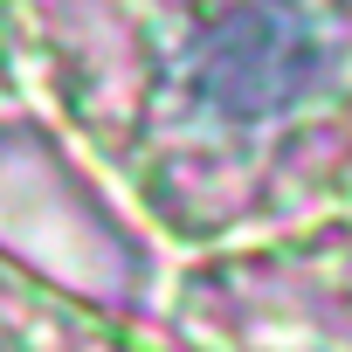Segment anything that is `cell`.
I'll list each match as a JSON object with an SVG mask.
<instances>
[{"mask_svg": "<svg viewBox=\"0 0 352 352\" xmlns=\"http://www.w3.org/2000/svg\"><path fill=\"white\" fill-rule=\"evenodd\" d=\"M311 76V35L290 0H242L201 42V90L228 111L290 104Z\"/></svg>", "mask_w": 352, "mask_h": 352, "instance_id": "obj_1", "label": "cell"}]
</instances>
